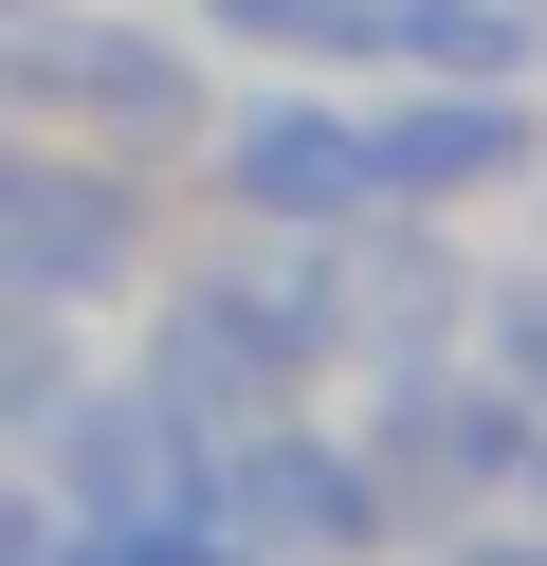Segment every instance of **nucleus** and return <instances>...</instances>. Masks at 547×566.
Masks as SVG:
<instances>
[{
	"instance_id": "8",
	"label": "nucleus",
	"mask_w": 547,
	"mask_h": 566,
	"mask_svg": "<svg viewBox=\"0 0 547 566\" xmlns=\"http://www.w3.org/2000/svg\"><path fill=\"white\" fill-rule=\"evenodd\" d=\"M73 366H92V311H36V293H0V457H19L36 420L73 402Z\"/></svg>"
},
{
	"instance_id": "7",
	"label": "nucleus",
	"mask_w": 547,
	"mask_h": 566,
	"mask_svg": "<svg viewBox=\"0 0 547 566\" xmlns=\"http://www.w3.org/2000/svg\"><path fill=\"white\" fill-rule=\"evenodd\" d=\"M365 165H383L401 220H456V201H493V184L547 165V111H529V74H401L365 111Z\"/></svg>"
},
{
	"instance_id": "6",
	"label": "nucleus",
	"mask_w": 547,
	"mask_h": 566,
	"mask_svg": "<svg viewBox=\"0 0 547 566\" xmlns=\"http://www.w3.org/2000/svg\"><path fill=\"white\" fill-rule=\"evenodd\" d=\"M36 475H55V512L73 530H109V512H201V457H219V420H182L146 366H73V402L36 420Z\"/></svg>"
},
{
	"instance_id": "9",
	"label": "nucleus",
	"mask_w": 547,
	"mask_h": 566,
	"mask_svg": "<svg viewBox=\"0 0 547 566\" xmlns=\"http://www.w3.org/2000/svg\"><path fill=\"white\" fill-rule=\"evenodd\" d=\"M0 566H73V512H55L36 457H0Z\"/></svg>"
},
{
	"instance_id": "4",
	"label": "nucleus",
	"mask_w": 547,
	"mask_h": 566,
	"mask_svg": "<svg viewBox=\"0 0 547 566\" xmlns=\"http://www.w3.org/2000/svg\"><path fill=\"white\" fill-rule=\"evenodd\" d=\"M201 512L238 530L255 566H383V548H401V493H383V457H365L347 420H311V402H274V420H219V457H201Z\"/></svg>"
},
{
	"instance_id": "5",
	"label": "nucleus",
	"mask_w": 547,
	"mask_h": 566,
	"mask_svg": "<svg viewBox=\"0 0 547 566\" xmlns=\"http://www.w3.org/2000/svg\"><path fill=\"white\" fill-rule=\"evenodd\" d=\"M182 165L219 184V238H347V220H383L365 111H347V92H311V74H274V92H219Z\"/></svg>"
},
{
	"instance_id": "10",
	"label": "nucleus",
	"mask_w": 547,
	"mask_h": 566,
	"mask_svg": "<svg viewBox=\"0 0 547 566\" xmlns=\"http://www.w3.org/2000/svg\"><path fill=\"white\" fill-rule=\"evenodd\" d=\"M438 566H547V493H529V512H511V493H493V512H438Z\"/></svg>"
},
{
	"instance_id": "1",
	"label": "nucleus",
	"mask_w": 547,
	"mask_h": 566,
	"mask_svg": "<svg viewBox=\"0 0 547 566\" xmlns=\"http://www.w3.org/2000/svg\"><path fill=\"white\" fill-rule=\"evenodd\" d=\"M219 111V55L146 0H19L0 19V128H55V147L109 165H182Z\"/></svg>"
},
{
	"instance_id": "3",
	"label": "nucleus",
	"mask_w": 547,
	"mask_h": 566,
	"mask_svg": "<svg viewBox=\"0 0 547 566\" xmlns=\"http://www.w3.org/2000/svg\"><path fill=\"white\" fill-rule=\"evenodd\" d=\"M146 274H165L146 165L55 147V128H0V293H36V311H128Z\"/></svg>"
},
{
	"instance_id": "2",
	"label": "nucleus",
	"mask_w": 547,
	"mask_h": 566,
	"mask_svg": "<svg viewBox=\"0 0 547 566\" xmlns=\"http://www.w3.org/2000/svg\"><path fill=\"white\" fill-rule=\"evenodd\" d=\"M128 311H146L128 366L165 384L182 420H274V402H311V366H328L311 238H219V256H165Z\"/></svg>"
}]
</instances>
